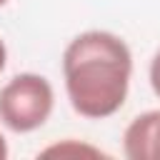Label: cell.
<instances>
[{
	"instance_id": "cell-8",
	"label": "cell",
	"mask_w": 160,
	"mask_h": 160,
	"mask_svg": "<svg viewBox=\"0 0 160 160\" xmlns=\"http://www.w3.org/2000/svg\"><path fill=\"white\" fill-rule=\"evenodd\" d=\"M5 2H8V0H0V8H2V5H5Z\"/></svg>"
},
{
	"instance_id": "cell-3",
	"label": "cell",
	"mask_w": 160,
	"mask_h": 160,
	"mask_svg": "<svg viewBox=\"0 0 160 160\" xmlns=\"http://www.w3.org/2000/svg\"><path fill=\"white\" fill-rule=\"evenodd\" d=\"M122 152L130 160H160V110L140 112L122 132Z\"/></svg>"
},
{
	"instance_id": "cell-6",
	"label": "cell",
	"mask_w": 160,
	"mask_h": 160,
	"mask_svg": "<svg viewBox=\"0 0 160 160\" xmlns=\"http://www.w3.org/2000/svg\"><path fill=\"white\" fill-rule=\"evenodd\" d=\"M5 62H8V50H5V42L0 40V72L5 70Z\"/></svg>"
},
{
	"instance_id": "cell-4",
	"label": "cell",
	"mask_w": 160,
	"mask_h": 160,
	"mask_svg": "<svg viewBox=\"0 0 160 160\" xmlns=\"http://www.w3.org/2000/svg\"><path fill=\"white\" fill-rule=\"evenodd\" d=\"M40 155H102L98 148H90V145H75L72 140H68L65 145H52V148H45Z\"/></svg>"
},
{
	"instance_id": "cell-1",
	"label": "cell",
	"mask_w": 160,
	"mask_h": 160,
	"mask_svg": "<svg viewBox=\"0 0 160 160\" xmlns=\"http://www.w3.org/2000/svg\"><path fill=\"white\" fill-rule=\"evenodd\" d=\"M132 52L128 42L108 30L75 35L62 52V80L72 110L88 120L115 115L128 98Z\"/></svg>"
},
{
	"instance_id": "cell-5",
	"label": "cell",
	"mask_w": 160,
	"mask_h": 160,
	"mask_svg": "<svg viewBox=\"0 0 160 160\" xmlns=\"http://www.w3.org/2000/svg\"><path fill=\"white\" fill-rule=\"evenodd\" d=\"M148 75H150V88H152V92L160 98V48H158V52H155L152 60H150Z\"/></svg>"
},
{
	"instance_id": "cell-2",
	"label": "cell",
	"mask_w": 160,
	"mask_h": 160,
	"mask_svg": "<svg viewBox=\"0 0 160 160\" xmlns=\"http://www.w3.org/2000/svg\"><path fill=\"white\" fill-rule=\"evenodd\" d=\"M55 108V90L45 75L20 72L0 88V122L12 132L42 128Z\"/></svg>"
},
{
	"instance_id": "cell-7",
	"label": "cell",
	"mask_w": 160,
	"mask_h": 160,
	"mask_svg": "<svg viewBox=\"0 0 160 160\" xmlns=\"http://www.w3.org/2000/svg\"><path fill=\"white\" fill-rule=\"evenodd\" d=\"M5 158H8V142H5V138L0 132V160H5Z\"/></svg>"
}]
</instances>
